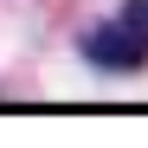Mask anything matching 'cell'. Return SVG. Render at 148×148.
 I'll use <instances>...</instances> for the list:
<instances>
[{
  "label": "cell",
  "mask_w": 148,
  "mask_h": 148,
  "mask_svg": "<svg viewBox=\"0 0 148 148\" xmlns=\"http://www.w3.org/2000/svg\"><path fill=\"white\" fill-rule=\"evenodd\" d=\"M122 19H129V26L148 39V0H129V7H122Z\"/></svg>",
  "instance_id": "cell-2"
},
{
  "label": "cell",
  "mask_w": 148,
  "mask_h": 148,
  "mask_svg": "<svg viewBox=\"0 0 148 148\" xmlns=\"http://www.w3.org/2000/svg\"><path fill=\"white\" fill-rule=\"evenodd\" d=\"M77 52L97 64V71H142L148 64V39L129 26V19H103V26H90L77 39Z\"/></svg>",
  "instance_id": "cell-1"
}]
</instances>
